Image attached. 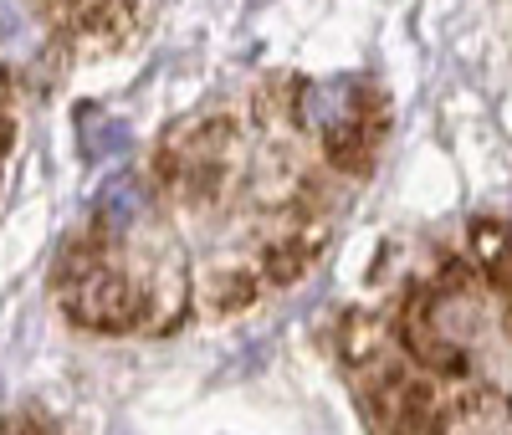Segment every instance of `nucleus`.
Returning <instances> with one entry per match:
<instances>
[{
	"label": "nucleus",
	"mask_w": 512,
	"mask_h": 435,
	"mask_svg": "<svg viewBox=\"0 0 512 435\" xmlns=\"http://www.w3.org/2000/svg\"><path fill=\"white\" fill-rule=\"evenodd\" d=\"M123 144H128V134L118 123H108L103 113H82V149H88L93 159H103V154H113Z\"/></svg>",
	"instance_id": "obj_4"
},
{
	"label": "nucleus",
	"mask_w": 512,
	"mask_h": 435,
	"mask_svg": "<svg viewBox=\"0 0 512 435\" xmlns=\"http://www.w3.org/2000/svg\"><path fill=\"white\" fill-rule=\"evenodd\" d=\"M72 308H77V318L113 328V323L128 318V308H134V292H128L123 272H113V267H82L77 292H72Z\"/></svg>",
	"instance_id": "obj_2"
},
{
	"label": "nucleus",
	"mask_w": 512,
	"mask_h": 435,
	"mask_svg": "<svg viewBox=\"0 0 512 435\" xmlns=\"http://www.w3.org/2000/svg\"><path fill=\"white\" fill-rule=\"evenodd\" d=\"M297 108H303V123L313 134H323L328 144H344L349 128L364 118V87L354 77H323V82L303 87Z\"/></svg>",
	"instance_id": "obj_1"
},
{
	"label": "nucleus",
	"mask_w": 512,
	"mask_h": 435,
	"mask_svg": "<svg viewBox=\"0 0 512 435\" xmlns=\"http://www.w3.org/2000/svg\"><path fill=\"white\" fill-rule=\"evenodd\" d=\"M139 215H144V190H139L134 180H108V185H103V195H98V226H103L108 236L134 231Z\"/></svg>",
	"instance_id": "obj_3"
}]
</instances>
